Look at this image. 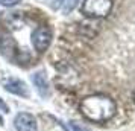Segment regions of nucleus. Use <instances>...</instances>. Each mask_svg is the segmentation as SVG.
<instances>
[{
  "label": "nucleus",
  "mask_w": 135,
  "mask_h": 131,
  "mask_svg": "<svg viewBox=\"0 0 135 131\" xmlns=\"http://www.w3.org/2000/svg\"><path fill=\"white\" fill-rule=\"evenodd\" d=\"M80 113L84 114V118L90 122L102 124L108 122L115 116L117 113V105L114 99L106 94H90L80 101Z\"/></svg>",
  "instance_id": "obj_1"
},
{
  "label": "nucleus",
  "mask_w": 135,
  "mask_h": 131,
  "mask_svg": "<svg viewBox=\"0 0 135 131\" xmlns=\"http://www.w3.org/2000/svg\"><path fill=\"white\" fill-rule=\"evenodd\" d=\"M112 9V0H84L80 11L90 19H105Z\"/></svg>",
  "instance_id": "obj_2"
},
{
  "label": "nucleus",
  "mask_w": 135,
  "mask_h": 131,
  "mask_svg": "<svg viewBox=\"0 0 135 131\" xmlns=\"http://www.w3.org/2000/svg\"><path fill=\"white\" fill-rule=\"evenodd\" d=\"M52 38H53V34H52V29L49 26H38L31 34L32 46L40 53H43V52H46L49 49L50 43H52Z\"/></svg>",
  "instance_id": "obj_3"
},
{
  "label": "nucleus",
  "mask_w": 135,
  "mask_h": 131,
  "mask_svg": "<svg viewBox=\"0 0 135 131\" xmlns=\"http://www.w3.org/2000/svg\"><path fill=\"white\" fill-rule=\"evenodd\" d=\"M2 85L5 87V90H8L9 93H14L17 96H29V88L26 85L25 81H21L18 78H14V76H6L2 79Z\"/></svg>",
  "instance_id": "obj_4"
},
{
  "label": "nucleus",
  "mask_w": 135,
  "mask_h": 131,
  "mask_svg": "<svg viewBox=\"0 0 135 131\" xmlns=\"http://www.w3.org/2000/svg\"><path fill=\"white\" fill-rule=\"evenodd\" d=\"M14 127L17 131H38L37 119L31 113H18L14 119Z\"/></svg>",
  "instance_id": "obj_5"
},
{
  "label": "nucleus",
  "mask_w": 135,
  "mask_h": 131,
  "mask_svg": "<svg viewBox=\"0 0 135 131\" xmlns=\"http://www.w3.org/2000/svg\"><path fill=\"white\" fill-rule=\"evenodd\" d=\"M2 23L9 31H20L23 28V25H25V15H23L21 11L5 12V15L2 17Z\"/></svg>",
  "instance_id": "obj_6"
},
{
  "label": "nucleus",
  "mask_w": 135,
  "mask_h": 131,
  "mask_svg": "<svg viewBox=\"0 0 135 131\" xmlns=\"http://www.w3.org/2000/svg\"><path fill=\"white\" fill-rule=\"evenodd\" d=\"M32 79H33V84L37 85L38 93L41 94L43 98H46L49 94V81H47L46 73L44 72H37V73H33Z\"/></svg>",
  "instance_id": "obj_7"
},
{
  "label": "nucleus",
  "mask_w": 135,
  "mask_h": 131,
  "mask_svg": "<svg viewBox=\"0 0 135 131\" xmlns=\"http://www.w3.org/2000/svg\"><path fill=\"white\" fill-rule=\"evenodd\" d=\"M2 37L3 38H0V53H3L5 56L9 58V53L14 55V52H15V43L8 34H3Z\"/></svg>",
  "instance_id": "obj_8"
},
{
  "label": "nucleus",
  "mask_w": 135,
  "mask_h": 131,
  "mask_svg": "<svg viewBox=\"0 0 135 131\" xmlns=\"http://www.w3.org/2000/svg\"><path fill=\"white\" fill-rule=\"evenodd\" d=\"M78 0H61V6H62V12L64 14H68L71 9L74 8Z\"/></svg>",
  "instance_id": "obj_9"
},
{
  "label": "nucleus",
  "mask_w": 135,
  "mask_h": 131,
  "mask_svg": "<svg viewBox=\"0 0 135 131\" xmlns=\"http://www.w3.org/2000/svg\"><path fill=\"white\" fill-rule=\"evenodd\" d=\"M21 0H0V5L5 8H12L15 5H18Z\"/></svg>",
  "instance_id": "obj_10"
},
{
  "label": "nucleus",
  "mask_w": 135,
  "mask_h": 131,
  "mask_svg": "<svg viewBox=\"0 0 135 131\" xmlns=\"http://www.w3.org/2000/svg\"><path fill=\"white\" fill-rule=\"evenodd\" d=\"M70 127H71V130H73V131H91L90 128H86V127L78 124V122H71V124H70Z\"/></svg>",
  "instance_id": "obj_11"
},
{
  "label": "nucleus",
  "mask_w": 135,
  "mask_h": 131,
  "mask_svg": "<svg viewBox=\"0 0 135 131\" xmlns=\"http://www.w3.org/2000/svg\"><path fill=\"white\" fill-rule=\"evenodd\" d=\"M0 111H3V113H8V111H9V108H8L6 104H5L2 99H0Z\"/></svg>",
  "instance_id": "obj_12"
},
{
  "label": "nucleus",
  "mask_w": 135,
  "mask_h": 131,
  "mask_svg": "<svg viewBox=\"0 0 135 131\" xmlns=\"http://www.w3.org/2000/svg\"><path fill=\"white\" fill-rule=\"evenodd\" d=\"M134 105H135V90H134Z\"/></svg>",
  "instance_id": "obj_13"
}]
</instances>
